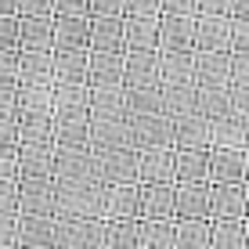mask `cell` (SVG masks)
<instances>
[{
  "instance_id": "6da1fadb",
  "label": "cell",
  "mask_w": 249,
  "mask_h": 249,
  "mask_svg": "<svg viewBox=\"0 0 249 249\" xmlns=\"http://www.w3.org/2000/svg\"><path fill=\"white\" fill-rule=\"evenodd\" d=\"M51 217L58 220H76V217H101V184L87 181V184H58L54 181V195H51Z\"/></svg>"
},
{
  "instance_id": "7a4b0ae2",
  "label": "cell",
  "mask_w": 249,
  "mask_h": 249,
  "mask_svg": "<svg viewBox=\"0 0 249 249\" xmlns=\"http://www.w3.org/2000/svg\"><path fill=\"white\" fill-rule=\"evenodd\" d=\"M51 249H105V220H98V217L58 220L54 217Z\"/></svg>"
},
{
  "instance_id": "3957f363",
  "label": "cell",
  "mask_w": 249,
  "mask_h": 249,
  "mask_svg": "<svg viewBox=\"0 0 249 249\" xmlns=\"http://www.w3.org/2000/svg\"><path fill=\"white\" fill-rule=\"evenodd\" d=\"M94 181L98 184H137V152L134 148H90Z\"/></svg>"
},
{
  "instance_id": "277c9868",
  "label": "cell",
  "mask_w": 249,
  "mask_h": 249,
  "mask_svg": "<svg viewBox=\"0 0 249 249\" xmlns=\"http://www.w3.org/2000/svg\"><path fill=\"white\" fill-rule=\"evenodd\" d=\"M51 181H58V184H87V181H94L90 144H76V148L54 144V170H51Z\"/></svg>"
},
{
  "instance_id": "5b68a950",
  "label": "cell",
  "mask_w": 249,
  "mask_h": 249,
  "mask_svg": "<svg viewBox=\"0 0 249 249\" xmlns=\"http://www.w3.org/2000/svg\"><path fill=\"white\" fill-rule=\"evenodd\" d=\"M87 83L51 87V123H87Z\"/></svg>"
},
{
  "instance_id": "8992f818",
  "label": "cell",
  "mask_w": 249,
  "mask_h": 249,
  "mask_svg": "<svg viewBox=\"0 0 249 249\" xmlns=\"http://www.w3.org/2000/svg\"><path fill=\"white\" fill-rule=\"evenodd\" d=\"M130 148H174V119L162 112L130 116Z\"/></svg>"
},
{
  "instance_id": "52a82bcc",
  "label": "cell",
  "mask_w": 249,
  "mask_h": 249,
  "mask_svg": "<svg viewBox=\"0 0 249 249\" xmlns=\"http://www.w3.org/2000/svg\"><path fill=\"white\" fill-rule=\"evenodd\" d=\"M90 148H130V116H90L87 119Z\"/></svg>"
},
{
  "instance_id": "ba28073f",
  "label": "cell",
  "mask_w": 249,
  "mask_h": 249,
  "mask_svg": "<svg viewBox=\"0 0 249 249\" xmlns=\"http://www.w3.org/2000/svg\"><path fill=\"white\" fill-rule=\"evenodd\" d=\"M137 220H174V181L137 184Z\"/></svg>"
},
{
  "instance_id": "9c48e42d",
  "label": "cell",
  "mask_w": 249,
  "mask_h": 249,
  "mask_svg": "<svg viewBox=\"0 0 249 249\" xmlns=\"http://www.w3.org/2000/svg\"><path fill=\"white\" fill-rule=\"evenodd\" d=\"M231 80L228 51H192V83L195 87H224Z\"/></svg>"
},
{
  "instance_id": "30bf717a",
  "label": "cell",
  "mask_w": 249,
  "mask_h": 249,
  "mask_svg": "<svg viewBox=\"0 0 249 249\" xmlns=\"http://www.w3.org/2000/svg\"><path fill=\"white\" fill-rule=\"evenodd\" d=\"M184 217L210 220V181H174V220Z\"/></svg>"
},
{
  "instance_id": "8fae6325",
  "label": "cell",
  "mask_w": 249,
  "mask_h": 249,
  "mask_svg": "<svg viewBox=\"0 0 249 249\" xmlns=\"http://www.w3.org/2000/svg\"><path fill=\"white\" fill-rule=\"evenodd\" d=\"M51 177H18V217H51Z\"/></svg>"
},
{
  "instance_id": "7c38bea8",
  "label": "cell",
  "mask_w": 249,
  "mask_h": 249,
  "mask_svg": "<svg viewBox=\"0 0 249 249\" xmlns=\"http://www.w3.org/2000/svg\"><path fill=\"white\" fill-rule=\"evenodd\" d=\"M51 51H87V33H90V18L87 15H51Z\"/></svg>"
},
{
  "instance_id": "4fadbf2b",
  "label": "cell",
  "mask_w": 249,
  "mask_h": 249,
  "mask_svg": "<svg viewBox=\"0 0 249 249\" xmlns=\"http://www.w3.org/2000/svg\"><path fill=\"white\" fill-rule=\"evenodd\" d=\"M220 217H246V181L210 184V220Z\"/></svg>"
},
{
  "instance_id": "5bb4252c",
  "label": "cell",
  "mask_w": 249,
  "mask_h": 249,
  "mask_svg": "<svg viewBox=\"0 0 249 249\" xmlns=\"http://www.w3.org/2000/svg\"><path fill=\"white\" fill-rule=\"evenodd\" d=\"M123 83V51H87V87Z\"/></svg>"
},
{
  "instance_id": "9a60e30c",
  "label": "cell",
  "mask_w": 249,
  "mask_h": 249,
  "mask_svg": "<svg viewBox=\"0 0 249 249\" xmlns=\"http://www.w3.org/2000/svg\"><path fill=\"white\" fill-rule=\"evenodd\" d=\"M123 51H159V15H126Z\"/></svg>"
},
{
  "instance_id": "2e32d148",
  "label": "cell",
  "mask_w": 249,
  "mask_h": 249,
  "mask_svg": "<svg viewBox=\"0 0 249 249\" xmlns=\"http://www.w3.org/2000/svg\"><path fill=\"white\" fill-rule=\"evenodd\" d=\"M101 217L137 220V184H101Z\"/></svg>"
},
{
  "instance_id": "e0dca14e",
  "label": "cell",
  "mask_w": 249,
  "mask_h": 249,
  "mask_svg": "<svg viewBox=\"0 0 249 249\" xmlns=\"http://www.w3.org/2000/svg\"><path fill=\"white\" fill-rule=\"evenodd\" d=\"M159 83V51H123V87Z\"/></svg>"
},
{
  "instance_id": "ac0fdd59",
  "label": "cell",
  "mask_w": 249,
  "mask_h": 249,
  "mask_svg": "<svg viewBox=\"0 0 249 249\" xmlns=\"http://www.w3.org/2000/svg\"><path fill=\"white\" fill-rule=\"evenodd\" d=\"M137 152V184L174 181V148H134Z\"/></svg>"
},
{
  "instance_id": "d6986e66",
  "label": "cell",
  "mask_w": 249,
  "mask_h": 249,
  "mask_svg": "<svg viewBox=\"0 0 249 249\" xmlns=\"http://www.w3.org/2000/svg\"><path fill=\"white\" fill-rule=\"evenodd\" d=\"M159 51H195V18L159 15Z\"/></svg>"
},
{
  "instance_id": "ffe728a7",
  "label": "cell",
  "mask_w": 249,
  "mask_h": 249,
  "mask_svg": "<svg viewBox=\"0 0 249 249\" xmlns=\"http://www.w3.org/2000/svg\"><path fill=\"white\" fill-rule=\"evenodd\" d=\"M231 18L228 15H195V51H228Z\"/></svg>"
},
{
  "instance_id": "44dd1931",
  "label": "cell",
  "mask_w": 249,
  "mask_h": 249,
  "mask_svg": "<svg viewBox=\"0 0 249 249\" xmlns=\"http://www.w3.org/2000/svg\"><path fill=\"white\" fill-rule=\"evenodd\" d=\"M18 87H54L51 51H18Z\"/></svg>"
},
{
  "instance_id": "7402d4cb",
  "label": "cell",
  "mask_w": 249,
  "mask_h": 249,
  "mask_svg": "<svg viewBox=\"0 0 249 249\" xmlns=\"http://www.w3.org/2000/svg\"><path fill=\"white\" fill-rule=\"evenodd\" d=\"M246 112H228L210 119V148H246Z\"/></svg>"
},
{
  "instance_id": "603a6c76",
  "label": "cell",
  "mask_w": 249,
  "mask_h": 249,
  "mask_svg": "<svg viewBox=\"0 0 249 249\" xmlns=\"http://www.w3.org/2000/svg\"><path fill=\"white\" fill-rule=\"evenodd\" d=\"M174 148H210V119L202 112H184L174 119Z\"/></svg>"
},
{
  "instance_id": "cb8c5ba5",
  "label": "cell",
  "mask_w": 249,
  "mask_h": 249,
  "mask_svg": "<svg viewBox=\"0 0 249 249\" xmlns=\"http://www.w3.org/2000/svg\"><path fill=\"white\" fill-rule=\"evenodd\" d=\"M210 184L246 181V148H210Z\"/></svg>"
},
{
  "instance_id": "d4e9b609",
  "label": "cell",
  "mask_w": 249,
  "mask_h": 249,
  "mask_svg": "<svg viewBox=\"0 0 249 249\" xmlns=\"http://www.w3.org/2000/svg\"><path fill=\"white\" fill-rule=\"evenodd\" d=\"M51 15H18V51H51Z\"/></svg>"
},
{
  "instance_id": "484cf974",
  "label": "cell",
  "mask_w": 249,
  "mask_h": 249,
  "mask_svg": "<svg viewBox=\"0 0 249 249\" xmlns=\"http://www.w3.org/2000/svg\"><path fill=\"white\" fill-rule=\"evenodd\" d=\"M87 51H123V15L90 18Z\"/></svg>"
},
{
  "instance_id": "4316f807",
  "label": "cell",
  "mask_w": 249,
  "mask_h": 249,
  "mask_svg": "<svg viewBox=\"0 0 249 249\" xmlns=\"http://www.w3.org/2000/svg\"><path fill=\"white\" fill-rule=\"evenodd\" d=\"M210 148H174V181H206Z\"/></svg>"
},
{
  "instance_id": "83f0119b",
  "label": "cell",
  "mask_w": 249,
  "mask_h": 249,
  "mask_svg": "<svg viewBox=\"0 0 249 249\" xmlns=\"http://www.w3.org/2000/svg\"><path fill=\"white\" fill-rule=\"evenodd\" d=\"M54 83H87V51H51Z\"/></svg>"
},
{
  "instance_id": "f1b7e54d",
  "label": "cell",
  "mask_w": 249,
  "mask_h": 249,
  "mask_svg": "<svg viewBox=\"0 0 249 249\" xmlns=\"http://www.w3.org/2000/svg\"><path fill=\"white\" fill-rule=\"evenodd\" d=\"M246 217H220L210 220V249H246Z\"/></svg>"
},
{
  "instance_id": "f546056e",
  "label": "cell",
  "mask_w": 249,
  "mask_h": 249,
  "mask_svg": "<svg viewBox=\"0 0 249 249\" xmlns=\"http://www.w3.org/2000/svg\"><path fill=\"white\" fill-rule=\"evenodd\" d=\"M195 108V83H159V112L177 119Z\"/></svg>"
},
{
  "instance_id": "4dcf8cb0",
  "label": "cell",
  "mask_w": 249,
  "mask_h": 249,
  "mask_svg": "<svg viewBox=\"0 0 249 249\" xmlns=\"http://www.w3.org/2000/svg\"><path fill=\"white\" fill-rule=\"evenodd\" d=\"M54 144H18V177H51Z\"/></svg>"
},
{
  "instance_id": "1f68e13d",
  "label": "cell",
  "mask_w": 249,
  "mask_h": 249,
  "mask_svg": "<svg viewBox=\"0 0 249 249\" xmlns=\"http://www.w3.org/2000/svg\"><path fill=\"white\" fill-rule=\"evenodd\" d=\"M18 144H54L51 112H18Z\"/></svg>"
},
{
  "instance_id": "d6a6232c",
  "label": "cell",
  "mask_w": 249,
  "mask_h": 249,
  "mask_svg": "<svg viewBox=\"0 0 249 249\" xmlns=\"http://www.w3.org/2000/svg\"><path fill=\"white\" fill-rule=\"evenodd\" d=\"M54 217H18V249H51Z\"/></svg>"
},
{
  "instance_id": "836d02e7",
  "label": "cell",
  "mask_w": 249,
  "mask_h": 249,
  "mask_svg": "<svg viewBox=\"0 0 249 249\" xmlns=\"http://www.w3.org/2000/svg\"><path fill=\"white\" fill-rule=\"evenodd\" d=\"M174 249H210V220L206 217L174 220Z\"/></svg>"
},
{
  "instance_id": "e575fe53",
  "label": "cell",
  "mask_w": 249,
  "mask_h": 249,
  "mask_svg": "<svg viewBox=\"0 0 249 249\" xmlns=\"http://www.w3.org/2000/svg\"><path fill=\"white\" fill-rule=\"evenodd\" d=\"M123 83H116V87H90L87 90V119L90 116H119L126 112L123 108Z\"/></svg>"
},
{
  "instance_id": "d590c367",
  "label": "cell",
  "mask_w": 249,
  "mask_h": 249,
  "mask_svg": "<svg viewBox=\"0 0 249 249\" xmlns=\"http://www.w3.org/2000/svg\"><path fill=\"white\" fill-rule=\"evenodd\" d=\"M159 83H192V51H159Z\"/></svg>"
},
{
  "instance_id": "8d00e7d4",
  "label": "cell",
  "mask_w": 249,
  "mask_h": 249,
  "mask_svg": "<svg viewBox=\"0 0 249 249\" xmlns=\"http://www.w3.org/2000/svg\"><path fill=\"white\" fill-rule=\"evenodd\" d=\"M137 249H174V220H137Z\"/></svg>"
},
{
  "instance_id": "74e56055",
  "label": "cell",
  "mask_w": 249,
  "mask_h": 249,
  "mask_svg": "<svg viewBox=\"0 0 249 249\" xmlns=\"http://www.w3.org/2000/svg\"><path fill=\"white\" fill-rule=\"evenodd\" d=\"M123 108L126 116H148L159 112V83H148V87H123Z\"/></svg>"
},
{
  "instance_id": "f35d334b",
  "label": "cell",
  "mask_w": 249,
  "mask_h": 249,
  "mask_svg": "<svg viewBox=\"0 0 249 249\" xmlns=\"http://www.w3.org/2000/svg\"><path fill=\"white\" fill-rule=\"evenodd\" d=\"M105 249H137V220H105Z\"/></svg>"
},
{
  "instance_id": "ab89813d",
  "label": "cell",
  "mask_w": 249,
  "mask_h": 249,
  "mask_svg": "<svg viewBox=\"0 0 249 249\" xmlns=\"http://www.w3.org/2000/svg\"><path fill=\"white\" fill-rule=\"evenodd\" d=\"M54 144H62V148L90 144V137H87V123H54Z\"/></svg>"
},
{
  "instance_id": "60d3db41",
  "label": "cell",
  "mask_w": 249,
  "mask_h": 249,
  "mask_svg": "<svg viewBox=\"0 0 249 249\" xmlns=\"http://www.w3.org/2000/svg\"><path fill=\"white\" fill-rule=\"evenodd\" d=\"M0 87H18V51H0Z\"/></svg>"
},
{
  "instance_id": "b9f144b4",
  "label": "cell",
  "mask_w": 249,
  "mask_h": 249,
  "mask_svg": "<svg viewBox=\"0 0 249 249\" xmlns=\"http://www.w3.org/2000/svg\"><path fill=\"white\" fill-rule=\"evenodd\" d=\"M0 51H18V15H0Z\"/></svg>"
},
{
  "instance_id": "7bdbcfd3",
  "label": "cell",
  "mask_w": 249,
  "mask_h": 249,
  "mask_svg": "<svg viewBox=\"0 0 249 249\" xmlns=\"http://www.w3.org/2000/svg\"><path fill=\"white\" fill-rule=\"evenodd\" d=\"M0 249H18V213H0Z\"/></svg>"
},
{
  "instance_id": "ee69618b",
  "label": "cell",
  "mask_w": 249,
  "mask_h": 249,
  "mask_svg": "<svg viewBox=\"0 0 249 249\" xmlns=\"http://www.w3.org/2000/svg\"><path fill=\"white\" fill-rule=\"evenodd\" d=\"M0 213H18V181L0 177Z\"/></svg>"
},
{
  "instance_id": "f6af8a7d",
  "label": "cell",
  "mask_w": 249,
  "mask_h": 249,
  "mask_svg": "<svg viewBox=\"0 0 249 249\" xmlns=\"http://www.w3.org/2000/svg\"><path fill=\"white\" fill-rule=\"evenodd\" d=\"M123 15V0H87V18H108Z\"/></svg>"
},
{
  "instance_id": "bcb514c9",
  "label": "cell",
  "mask_w": 249,
  "mask_h": 249,
  "mask_svg": "<svg viewBox=\"0 0 249 249\" xmlns=\"http://www.w3.org/2000/svg\"><path fill=\"white\" fill-rule=\"evenodd\" d=\"M0 119H18V87H0Z\"/></svg>"
},
{
  "instance_id": "7dc6e473",
  "label": "cell",
  "mask_w": 249,
  "mask_h": 249,
  "mask_svg": "<svg viewBox=\"0 0 249 249\" xmlns=\"http://www.w3.org/2000/svg\"><path fill=\"white\" fill-rule=\"evenodd\" d=\"M0 177L18 181V148H0Z\"/></svg>"
},
{
  "instance_id": "c3c4849f",
  "label": "cell",
  "mask_w": 249,
  "mask_h": 249,
  "mask_svg": "<svg viewBox=\"0 0 249 249\" xmlns=\"http://www.w3.org/2000/svg\"><path fill=\"white\" fill-rule=\"evenodd\" d=\"M159 15H184V18H195V0H159Z\"/></svg>"
},
{
  "instance_id": "681fc988",
  "label": "cell",
  "mask_w": 249,
  "mask_h": 249,
  "mask_svg": "<svg viewBox=\"0 0 249 249\" xmlns=\"http://www.w3.org/2000/svg\"><path fill=\"white\" fill-rule=\"evenodd\" d=\"M126 15H159V0H123V18Z\"/></svg>"
},
{
  "instance_id": "f907efd6",
  "label": "cell",
  "mask_w": 249,
  "mask_h": 249,
  "mask_svg": "<svg viewBox=\"0 0 249 249\" xmlns=\"http://www.w3.org/2000/svg\"><path fill=\"white\" fill-rule=\"evenodd\" d=\"M51 15H87V0H51Z\"/></svg>"
},
{
  "instance_id": "816d5d0a",
  "label": "cell",
  "mask_w": 249,
  "mask_h": 249,
  "mask_svg": "<svg viewBox=\"0 0 249 249\" xmlns=\"http://www.w3.org/2000/svg\"><path fill=\"white\" fill-rule=\"evenodd\" d=\"M0 148H18V123L0 119Z\"/></svg>"
},
{
  "instance_id": "f5cc1de1",
  "label": "cell",
  "mask_w": 249,
  "mask_h": 249,
  "mask_svg": "<svg viewBox=\"0 0 249 249\" xmlns=\"http://www.w3.org/2000/svg\"><path fill=\"white\" fill-rule=\"evenodd\" d=\"M15 15H51V0H18Z\"/></svg>"
},
{
  "instance_id": "db71d44e",
  "label": "cell",
  "mask_w": 249,
  "mask_h": 249,
  "mask_svg": "<svg viewBox=\"0 0 249 249\" xmlns=\"http://www.w3.org/2000/svg\"><path fill=\"white\" fill-rule=\"evenodd\" d=\"M195 15H228V0H195Z\"/></svg>"
},
{
  "instance_id": "11a10c76",
  "label": "cell",
  "mask_w": 249,
  "mask_h": 249,
  "mask_svg": "<svg viewBox=\"0 0 249 249\" xmlns=\"http://www.w3.org/2000/svg\"><path fill=\"white\" fill-rule=\"evenodd\" d=\"M249 15V0H228V18H246Z\"/></svg>"
},
{
  "instance_id": "9f6ffc18",
  "label": "cell",
  "mask_w": 249,
  "mask_h": 249,
  "mask_svg": "<svg viewBox=\"0 0 249 249\" xmlns=\"http://www.w3.org/2000/svg\"><path fill=\"white\" fill-rule=\"evenodd\" d=\"M15 4L18 0H0V15H15Z\"/></svg>"
}]
</instances>
